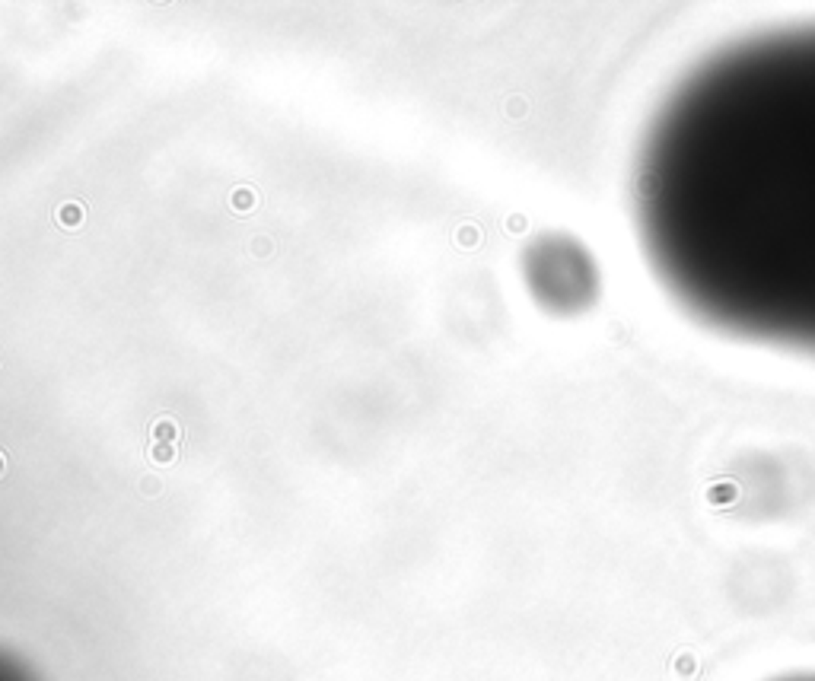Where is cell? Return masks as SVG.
Instances as JSON below:
<instances>
[{
	"label": "cell",
	"mask_w": 815,
	"mask_h": 681,
	"mask_svg": "<svg viewBox=\"0 0 815 681\" xmlns=\"http://www.w3.org/2000/svg\"><path fill=\"white\" fill-rule=\"evenodd\" d=\"M637 233L672 299L815 357V22L710 51L640 137Z\"/></svg>",
	"instance_id": "1"
},
{
	"label": "cell",
	"mask_w": 815,
	"mask_h": 681,
	"mask_svg": "<svg viewBox=\"0 0 815 681\" xmlns=\"http://www.w3.org/2000/svg\"><path fill=\"white\" fill-rule=\"evenodd\" d=\"M150 436H153V443H179V436H182V430H179V424H175L173 417H159L156 424L150 427Z\"/></svg>",
	"instance_id": "2"
},
{
	"label": "cell",
	"mask_w": 815,
	"mask_h": 681,
	"mask_svg": "<svg viewBox=\"0 0 815 681\" xmlns=\"http://www.w3.org/2000/svg\"><path fill=\"white\" fill-rule=\"evenodd\" d=\"M58 223H61L64 229H76L80 223H83V204H76V201L61 204V207H58Z\"/></svg>",
	"instance_id": "3"
},
{
	"label": "cell",
	"mask_w": 815,
	"mask_h": 681,
	"mask_svg": "<svg viewBox=\"0 0 815 681\" xmlns=\"http://www.w3.org/2000/svg\"><path fill=\"white\" fill-rule=\"evenodd\" d=\"M175 459V446L173 443H153V449H150V461H173Z\"/></svg>",
	"instance_id": "4"
},
{
	"label": "cell",
	"mask_w": 815,
	"mask_h": 681,
	"mask_svg": "<svg viewBox=\"0 0 815 681\" xmlns=\"http://www.w3.org/2000/svg\"><path fill=\"white\" fill-rule=\"evenodd\" d=\"M233 207H236V210H252V207H255V194H252V188H236V191H233Z\"/></svg>",
	"instance_id": "5"
},
{
	"label": "cell",
	"mask_w": 815,
	"mask_h": 681,
	"mask_svg": "<svg viewBox=\"0 0 815 681\" xmlns=\"http://www.w3.org/2000/svg\"><path fill=\"white\" fill-rule=\"evenodd\" d=\"M781 681H815V675H793V678H781Z\"/></svg>",
	"instance_id": "6"
},
{
	"label": "cell",
	"mask_w": 815,
	"mask_h": 681,
	"mask_svg": "<svg viewBox=\"0 0 815 681\" xmlns=\"http://www.w3.org/2000/svg\"><path fill=\"white\" fill-rule=\"evenodd\" d=\"M4 468H7V459H4V452H0V475H4Z\"/></svg>",
	"instance_id": "7"
}]
</instances>
